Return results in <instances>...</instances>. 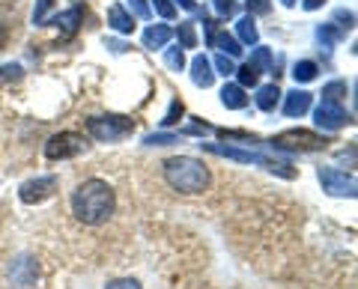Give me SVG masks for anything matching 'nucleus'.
I'll return each instance as SVG.
<instances>
[{
  "instance_id": "nucleus-7",
  "label": "nucleus",
  "mask_w": 358,
  "mask_h": 289,
  "mask_svg": "<svg viewBox=\"0 0 358 289\" xmlns=\"http://www.w3.org/2000/svg\"><path fill=\"white\" fill-rule=\"evenodd\" d=\"M54 191H57V176H39V179H30L21 185L18 197H21V203L36 206V203H45Z\"/></svg>"
},
{
  "instance_id": "nucleus-19",
  "label": "nucleus",
  "mask_w": 358,
  "mask_h": 289,
  "mask_svg": "<svg viewBox=\"0 0 358 289\" xmlns=\"http://www.w3.org/2000/svg\"><path fill=\"white\" fill-rule=\"evenodd\" d=\"M278 102H281V90H278V84H268V87H260V90H257V108L260 110H275Z\"/></svg>"
},
{
  "instance_id": "nucleus-15",
  "label": "nucleus",
  "mask_w": 358,
  "mask_h": 289,
  "mask_svg": "<svg viewBox=\"0 0 358 289\" xmlns=\"http://www.w3.org/2000/svg\"><path fill=\"white\" fill-rule=\"evenodd\" d=\"M171 36H173V30L171 27H164V24H150L147 30H143V45L147 48H164L167 42H171Z\"/></svg>"
},
{
  "instance_id": "nucleus-36",
  "label": "nucleus",
  "mask_w": 358,
  "mask_h": 289,
  "mask_svg": "<svg viewBox=\"0 0 358 289\" xmlns=\"http://www.w3.org/2000/svg\"><path fill=\"white\" fill-rule=\"evenodd\" d=\"M206 131H212L206 122H192V126L185 128V135H206Z\"/></svg>"
},
{
  "instance_id": "nucleus-27",
  "label": "nucleus",
  "mask_w": 358,
  "mask_h": 289,
  "mask_svg": "<svg viewBox=\"0 0 358 289\" xmlns=\"http://www.w3.org/2000/svg\"><path fill=\"white\" fill-rule=\"evenodd\" d=\"M176 140H179V138L171 135V131H159V135H150L143 143H147V147H171V143H176Z\"/></svg>"
},
{
  "instance_id": "nucleus-1",
  "label": "nucleus",
  "mask_w": 358,
  "mask_h": 289,
  "mask_svg": "<svg viewBox=\"0 0 358 289\" xmlns=\"http://www.w3.org/2000/svg\"><path fill=\"white\" fill-rule=\"evenodd\" d=\"M114 206H117V197H114V188H110L105 179H87L75 188L72 194V212L75 218L87 227H99L114 215Z\"/></svg>"
},
{
  "instance_id": "nucleus-32",
  "label": "nucleus",
  "mask_w": 358,
  "mask_h": 289,
  "mask_svg": "<svg viewBox=\"0 0 358 289\" xmlns=\"http://www.w3.org/2000/svg\"><path fill=\"white\" fill-rule=\"evenodd\" d=\"M51 3H54V0H39L36 9H33V24H45V18H48Z\"/></svg>"
},
{
  "instance_id": "nucleus-33",
  "label": "nucleus",
  "mask_w": 358,
  "mask_h": 289,
  "mask_svg": "<svg viewBox=\"0 0 358 289\" xmlns=\"http://www.w3.org/2000/svg\"><path fill=\"white\" fill-rule=\"evenodd\" d=\"M248 15H266L268 9H272V3H268V0H248Z\"/></svg>"
},
{
  "instance_id": "nucleus-35",
  "label": "nucleus",
  "mask_w": 358,
  "mask_h": 289,
  "mask_svg": "<svg viewBox=\"0 0 358 289\" xmlns=\"http://www.w3.org/2000/svg\"><path fill=\"white\" fill-rule=\"evenodd\" d=\"M212 3H215L218 15H224V18H230L233 13H236V3H233V0H212Z\"/></svg>"
},
{
  "instance_id": "nucleus-17",
  "label": "nucleus",
  "mask_w": 358,
  "mask_h": 289,
  "mask_svg": "<svg viewBox=\"0 0 358 289\" xmlns=\"http://www.w3.org/2000/svg\"><path fill=\"white\" fill-rule=\"evenodd\" d=\"M209 45L221 48V54H227V57H239V54H242L239 39H236V36H230V33H212Z\"/></svg>"
},
{
  "instance_id": "nucleus-16",
  "label": "nucleus",
  "mask_w": 358,
  "mask_h": 289,
  "mask_svg": "<svg viewBox=\"0 0 358 289\" xmlns=\"http://www.w3.org/2000/svg\"><path fill=\"white\" fill-rule=\"evenodd\" d=\"M221 102H224V108H230V110H242L245 105H248L245 87H239V84H227V87L221 90Z\"/></svg>"
},
{
  "instance_id": "nucleus-23",
  "label": "nucleus",
  "mask_w": 358,
  "mask_h": 289,
  "mask_svg": "<svg viewBox=\"0 0 358 289\" xmlns=\"http://www.w3.org/2000/svg\"><path fill=\"white\" fill-rule=\"evenodd\" d=\"M346 96V84L343 81H331L322 87V102H338L341 105V98Z\"/></svg>"
},
{
  "instance_id": "nucleus-11",
  "label": "nucleus",
  "mask_w": 358,
  "mask_h": 289,
  "mask_svg": "<svg viewBox=\"0 0 358 289\" xmlns=\"http://www.w3.org/2000/svg\"><path fill=\"white\" fill-rule=\"evenodd\" d=\"M108 27L122 33V36L134 33V21H131V15L126 13V6H122V3H114V6L108 9Z\"/></svg>"
},
{
  "instance_id": "nucleus-18",
  "label": "nucleus",
  "mask_w": 358,
  "mask_h": 289,
  "mask_svg": "<svg viewBox=\"0 0 358 289\" xmlns=\"http://www.w3.org/2000/svg\"><path fill=\"white\" fill-rule=\"evenodd\" d=\"M236 36H239V45H257V42H260V30H257V24H254V15H245L239 21Z\"/></svg>"
},
{
  "instance_id": "nucleus-25",
  "label": "nucleus",
  "mask_w": 358,
  "mask_h": 289,
  "mask_svg": "<svg viewBox=\"0 0 358 289\" xmlns=\"http://www.w3.org/2000/svg\"><path fill=\"white\" fill-rule=\"evenodd\" d=\"M343 36V33L338 30V27H334V24H322L320 30H317V39L322 42V48H331L334 45V42H338Z\"/></svg>"
},
{
  "instance_id": "nucleus-5",
  "label": "nucleus",
  "mask_w": 358,
  "mask_h": 289,
  "mask_svg": "<svg viewBox=\"0 0 358 289\" xmlns=\"http://www.w3.org/2000/svg\"><path fill=\"white\" fill-rule=\"evenodd\" d=\"M326 138L313 135L308 128H289L281 131L278 138H272V147L275 149H284V152H317V149H326Z\"/></svg>"
},
{
  "instance_id": "nucleus-41",
  "label": "nucleus",
  "mask_w": 358,
  "mask_h": 289,
  "mask_svg": "<svg viewBox=\"0 0 358 289\" xmlns=\"http://www.w3.org/2000/svg\"><path fill=\"white\" fill-rule=\"evenodd\" d=\"M3 45H6V27L0 24V48H3Z\"/></svg>"
},
{
  "instance_id": "nucleus-13",
  "label": "nucleus",
  "mask_w": 358,
  "mask_h": 289,
  "mask_svg": "<svg viewBox=\"0 0 358 289\" xmlns=\"http://www.w3.org/2000/svg\"><path fill=\"white\" fill-rule=\"evenodd\" d=\"M192 81L197 87H212V81H215V72H212V60L203 57V54H197V57L192 60Z\"/></svg>"
},
{
  "instance_id": "nucleus-2",
  "label": "nucleus",
  "mask_w": 358,
  "mask_h": 289,
  "mask_svg": "<svg viewBox=\"0 0 358 289\" xmlns=\"http://www.w3.org/2000/svg\"><path fill=\"white\" fill-rule=\"evenodd\" d=\"M164 179L179 194H203L209 185V170L203 161L179 155V158L164 161Z\"/></svg>"
},
{
  "instance_id": "nucleus-22",
  "label": "nucleus",
  "mask_w": 358,
  "mask_h": 289,
  "mask_svg": "<svg viewBox=\"0 0 358 289\" xmlns=\"http://www.w3.org/2000/svg\"><path fill=\"white\" fill-rule=\"evenodd\" d=\"M233 75L239 77V87H257V81H260V69H257V66H251V63H245L242 69H236Z\"/></svg>"
},
{
  "instance_id": "nucleus-6",
  "label": "nucleus",
  "mask_w": 358,
  "mask_h": 289,
  "mask_svg": "<svg viewBox=\"0 0 358 289\" xmlns=\"http://www.w3.org/2000/svg\"><path fill=\"white\" fill-rule=\"evenodd\" d=\"M84 149H87V140L81 135H75V131H60V135H54L45 143V155H48L51 161L75 158V155H81Z\"/></svg>"
},
{
  "instance_id": "nucleus-28",
  "label": "nucleus",
  "mask_w": 358,
  "mask_h": 289,
  "mask_svg": "<svg viewBox=\"0 0 358 289\" xmlns=\"http://www.w3.org/2000/svg\"><path fill=\"white\" fill-rule=\"evenodd\" d=\"M251 66H257V69H272V51H268V48H257L254 57H251Z\"/></svg>"
},
{
  "instance_id": "nucleus-42",
  "label": "nucleus",
  "mask_w": 358,
  "mask_h": 289,
  "mask_svg": "<svg viewBox=\"0 0 358 289\" xmlns=\"http://www.w3.org/2000/svg\"><path fill=\"white\" fill-rule=\"evenodd\" d=\"M281 3H284V6H293V3H296V0H281Z\"/></svg>"
},
{
  "instance_id": "nucleus-29",
  "label": "nucleus",
  "mask_w": 358,
  "mask_h": 289,
  "mask_svg": "<svg viewBox=\"0 0 358 289\" xmlns=\"http://www.w3.org/2000/svg\"><path fill=\"white\" fill-rule=\"evenodd\" d=\"M212 66H215V69H218V75H224V77L236 72V63H233V57H227V54H218V57H215V63H212Z\"/></svg>"
},
{
  "instance_id": "nucleus-30",
  "label": "nucleus",
  "mask_w": 358,
  "mask_h": 289,
  "mask_svg": "<svg viewBox=\"0 0 358 289\" xmlns=\"http://www.w3.org/2000/svg\"><path fill=\"white\" fill-rule=\"evenodd\" d=\"M129 6H131V13L138 15L141 21H150L152 9H150V3H147V0H129Z\"/></svg>"
},
{
  "instance_id": "nucleus-9",
  "label": "nucleus",
  "mask_w": 358,
  "mask_h": 289,
  "mask_svg": "<svg viewBox=\"0 0 358 289\" xmlns=\"http://www.w3.org/2000/svg\"><path fill=\"white\" fill-rule=\"evenodd\" d=\"M313 117H317V126H320V128H326V131H338V128H343L346 122H350L346 110H343L338 102H322Z\"/></svg>"
},
{
  "instance_id": "nucleus-38",
  "label": "nucleus",
  "mask_w": 358,
  "mask_h": 289,
  "mask_svg": "<svg viewBox=\"0 0 358 289\" xmlns=\"http://www.w3.org/2000/svg\"><path fill=\"white\" fill-rule=\"evenodd\" d=\"M176 3L182 6V9H188V13H194V9H197V3H194V0H176Z\"/></svg>"
},
{
  "instance_id": "nucleus-8",
  "label": "nucleus",
  "mask_w": 358,
  "mask_h": 289,
  "mask_svg": "<svg viewBox=\"0 0 358 289\" xmlns=\"http://www.w3.org/2000/svg\"><path fill=\"white\" fill-rule=\"evenodd\" d=\"M320 182L329 194L334 197H355V176H346L343 170L334 168H322L320 170Z\"/></svg>"
},
{
  "instance_id": "nucleus-14",
  "label": "nucleus",
  "mask_w": 358,
  "mask_h": 289,
  "mask_svg": "<svg viewBox=\"0 0 358 289\" xmlns=\"http://www.w3.org/2000/svg\"><path fill=\"white\" fill-rule=\"evenodd\" d=\"M81 18H84V9L81 6H72L69 13H63V15L54 18V24H57L63 30V36L69 39V36H75V33H78V27H81Z\"/></svg>"
},
{
  "instance_id": "nucleus-20",
  "label": "nucleus",
  "mask_w": 358,
  "mask_h": 289,
  "mask_svg": "<svg viewBox=\"0 0 358 289\" xmlns=\"http://www.w3.org/2000/svg\"><path fill=\"white\" fill-rule=\"evenodd\" d=\"M176 39H179V48H197V30H194V21H182L176 30Z\"/></svg>"
},
{
  "instance_id": "nucleus-12",
  "label": "nucleus",
  "mask_w": 358,
  "mask_h": 289,
  "mask_svg": "<svg viewBox=\"0 0 358 289\" xmlns=\"http://www.w3.org/2000/svg\"><path fill=\"white\" fill-rule=\"evenodd\" d=\"M313 105V96L305 93V90H293L287 98H284V114L287 117H301V114H308Z\"/></svg>"
},
{
  "instance_id": "nucleus-26",
  "label": "nucleus",
  "mask_w": 358,
  "mask_h": 289,
  "mask_svg": "<svg viewBox=\"0 0 358 289\" xmlns=\"http://www.w3.org/2000/svg\"><path fill=\"white\" fill-rule=\"evenodd\" d=\"M164 63H167V69L182 72L185 69V54H182V48H167L164 51Z\"/></svg>"
},
{
  "instance_id": "nucleus-4",
  "label": "nucleus",
  "mask_w": 358,
  "mask_h": 289,
  "mask_svg": "<svg viewBox=\"0 0 358 289\" xmlns=\"http://www.w3.org/2000/svg\"><path fill=\"white\" fill-rule=\"evenodd\" d=\"M87 131H90V138H96L102 143H114V140H122V138L131 135L134 122L129 117H120V114L93 117V119H87Z\"/></svg>"
},
{
  "instance_id": "nucleus-37",
  "label": "nucleus",
  "mask_w": 358,
  "mask_h": 289,
  "mask_svg": "<svg viewBox=\"0 0 358 289\" xmlns=\"http://www.w3.org/2000/svg\"><path fill=\"white\" fill-rule=\"evenodd\" d=\"M0 77H21V66H3Z\"/></svg>"
},
{
  "instance_id": "nucleus-21",
  "label": "nucleus",
  "mask_w": 358,
  "mask_h": 289,
  "mask_svg": "<svg viewBox=\"0 0 358 289\" xmlns=\"http://www.w3.org/2000/svg\"><path fill=\"white\" fill-rule=\"evenodd\" d=\"M317 63H310V60H301V63H296L293 66V77L299 84H308V81H313V77H317Z\"/></svg>"
},
{
  "instance_id": "nucleus-10",
  "label": "nucleus",
  "mask_w": 358,
  "mask_h": 289,
  "mask_svg": "<svg viewBox=\"0 0 358 289\" xmlns=\"http://www.w3.org/2000/svg\"><path fill=\"white\" fill-rule=\"evenodd\" d=\"M9 281H13V286L18 289H30L33 283H36V262H33V257H18L13 265H9Z\"/></svg>"
},
{
  "instance_id": "nucleus-31",
  "label": "nucleus",
  "mask_w": 358,
  "mask_h": 289,
  "mask_svg": "<svg viewBox=\"0 0 358 289\" xmlns=\"http://www.w3.org/2000/svg\"><path fill=\"white\" fill-rule=\"evenodd\" d=\"M152 6H155V13H159L162 18H173L176 15V3H173V0H152Z\"/></svg>"
},
{
  "instance_id": "nucleus-24",
  "label": "nucleus",
  "mask_w": 358,
  "mask_h": 289,
  "mask_svg": "<svg viewBox=\"0 0 358 289\" xmlns=\"http://www.w3.org/2000/svg\"><path fill=\"white\" fill-rule=\"evenodd\" d=\"M182 114H185V108H182V98H173V102H171V108H167V114H164V119H162V126H164V128L176 126V122L182 119Z\"/></svg>"
},
{
  "instance_id": "nucleus-34",
  "label": "nucleus",
  "mask_w": 358,
  "mask_h": 289,
  "mask_svg": "<svg viewBox=\"0 0 358 289\" xmlns=\"http://www.w3.org/2000/svg\"><path fill=\"white\" fill-rule=\"evenodd\" d=\"M105 289H141V283L134 277H120V281H110Z\"/></svg>"
},
{
  "instance_id": "nucleus-40",
  "label": "nucleus",
  "mask_w": 358,
  "mask_h": 289,
  "mask_svg": "<svg viewBox=\"0 0 358 289\" xmlns=\"http://www.w3.org/2000/svg\"><path fill=\"white\" fill-rule=\"evenodd\" d=\"M108 48H110V51H117V54H120V51H126V45H122V42H108Z\"/></svg>"
},
{
  "instance_id": "nucleus-39",
  "label": "nucleus",
  "mask_w": 358,
  "mask_h": 289,
  "mask_svg": "<svg viewBox=\"0 0 358 289\" xmlns=\"http://www.w3.org/2000/svg\"><path fill=\"white\" fill-rule=\"evenodd\" d=\"M326 0H305V9H320Z\"/></svg>"
},
{
  "instance_id": "nucleus-3",
  "label": "nucleus",
  "mask_w": 358,
  "mask_h": 289,
  "mask_svg": "<svg viewBox=\"0 0 358 289\" xmlns=\"http://www.w3.org/2000/svg\"><path fill=\"white\" fill-rule=\"evenodd\" d=\"M206 152L212 155H221V158H230V161H239V164H260V168L272 170L278 176H284V179H293L296 170H289V164H281V161H268L266 155L260 152H251V149H236V147H221V143H200Z\"/></svg>"
}]
</instances>
